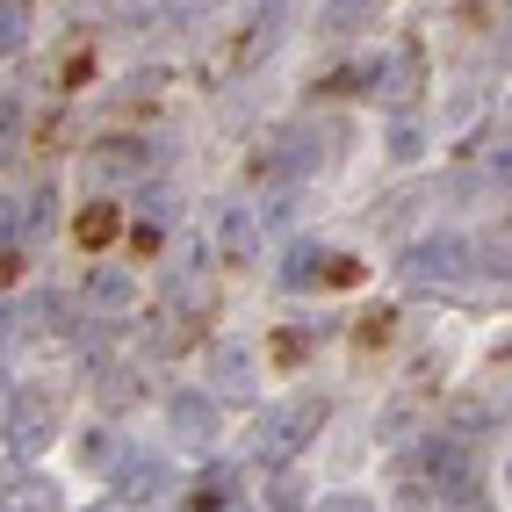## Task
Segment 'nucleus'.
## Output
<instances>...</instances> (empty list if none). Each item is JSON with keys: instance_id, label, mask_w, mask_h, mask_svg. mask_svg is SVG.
I'll return each instance as SVG.
<instances>
[{"instance_id": "obj_9", "label": "nucleus", "mask_w": 512, "mask_h": 512, "mask_svg": "<svg viewBox=\"0 0 512 512\" xmlns=\"http://www.w3.org/2000/svg\"><path fill=\"white\" fill-rule=\"evenodd\" d=\"M166 426H174L181 448H210V440H217V397L174 390V397H166Z\"/></svg>"}, {"instance_id": "obj_25", "label": "nucleus", "mask_w": 512, "mask_h": 512, "mask_svg": "<svg viewBox=\"0 0 512 512\" xmlns=\"http://www.w3.org/2000/svg\"><path fill=\"white\" fill-rule=\"evenodd\" d=\"M80 462H109V433H101V426L80 440Z\"/></svg>"}, {"instance_id": "obj_4", "label": "nucleus", "mask_w": 512, "mask_h": 512, "mask_svg": "<svg viewBox=\"0 0 512 512\" xmlns=\"http://www.w3.org/2000/svg\"><path fill=\"white\" fill-rule=\"evenodd\" d=\"M426 476H433V498H448V505H476V462L462 455V440L448 433V440H433L426 448Z\"/></svg>"}, {"instance_id": "obj_27", "label": "nucleus", "mask_w": 512, "mask_h": 512, "mask_svg": "<svg viewBox=\"0 0 512 512\" xmlns=\"http://www.w3.org/2000/svg\"><path fill=\"white\" fill-rule=\"evenodd\" d=\"M94 512H116V505H94Z\"/></svg>"}, {"instance_id": "obj_10", "label": "nucleus", "mask_w": 512, "mask_h": 512, "mask_svg": "<svg viewBox=\"0 0 512 512\" xmlns=\"http://www.w3.org/2000/svg\"><path fill=\"white\" fill-rule=\"evenodd\" d=\"M368 87L383 94V101H397V109H404V101L419 94V51H412V44H397L383 65H368Z\"/></svg>"}, {"instance_id": "obj_2", "label": "nucleus", "mask_w": 512, "mask_h": 512, "mask_svg": "<svg viewBox=\"0 0 512 512\" xmlns=\"http://www.w3.org/2000/svg\"><path fill=\"white\" fill-rule=\"evenodd\" d=\"M469 267H476V246L455 238V231H440V238H419V246L397 260V275L412 282V289H448V282L469 275Z\"/></svg>"}, {"instance_id": "obj_16", "label": "nucleus", "mask_w": 512, "mask_h": 512, "mask_svg": "<svg viewBox=\"0 0 512 512\" xmlns=\"http://www.w3.org/2000/svg\"><path fill=\"white\" fill-rule=\"evenodd\" d=\"M94 166H101V174H138L145 152H138V138H109V145L94 152Z\"/></svg>"}, {"instance_id": "obj_21", "label": "nucleus", "mask_w": 512, "mask_h": 512, "mask_svg": "<svg viewBox=\"0 0 512 512\" xmlns=\"http://www.w3.org/2000/svg\"><path fill=\"white\" fill-rule=\"evenodd\" d=\"M138 397V383H130V368H109L101 375V404H130Z\"/></svg>"}, {"instance_id": "obj_22", "label": "nucleus", "mask_w": 512, "mask_h": 512, "mask_svg": "<svg viewBox=\"0 0 512 512\" xmlns=\"http://www.w3.org/2000/svg\"><path fill=\"white\" fill-rule=\"evenodd\" d=\"M15 238H22V202L0 195V246H15Z\"/></svg>"}, {"instance_id": "obj_12", "label": "nucleus", "mask_w": 512, "mask_h": 512, "mask_svg": "<svg viewBox=\"0 0 512 512\" xmlns=\"http://www.w3.org/2000/svg\"><path fill=\"white\" fill-rule=\"evenodd\" d=\"M166 311H174V318H202V311H210V282H202L195 267H174V275H166Z\"/></svg>"}, {"instance_id": "obj_3", "label": "nucleus", "mask_w": 512, "mask_h": 512, "mask_svg": "<svg viewBox=\"0 0 512 512\" xmlns=\"http://www.w3.org/2000/svg\"><path fill=\"white\" fill-rule=\"evenodd\" d=\"M80 303H87V318H101V325H123V318H138L145 282L130 275V267H94V275H87V289H80Z\"/></svg>"}, {"instance_id": "obj_23", "label": "nucleus", "mask_w": 512, "mask_h": 512, "mask_svg": "<svg viewBox=\"0 0 512 512\" xmlns=\"http://www.w3.org/2000/svg\"><path fill=\"white\" fill-rule=\"evenodd\" d=\"M311 512H368V498H361V491H332V498H318Z\"/></svg>"}, {"instance_id": "obj_7", "label": "nucleus", "mask_w": 512, "mask_h": 512, "mask_svg": "<svg viewBox=\"0 0 512 512\" xmlns=\"http://www.w3.org/2000/svg\"><path fill=\"white\" fill-rule=\"evenodd\" d=\"M58 440V404L37 390V397H22L15 404V419H8V448H15V462H29V455H44Z\"/></svg>"}, {"instance_id": "obj_28", "label": "nucleus", "mask_w": 512, "mask_h": 512, "mask_svg": "<svg viewBox=\"0 0 512 512\" xmlns=\"http://www.w3.org/2000/svg\"><path fill=\"white\" fill-rule=\"evenodd\" d=\"M505 476H512V469H505Z\"/></svg>"}, {"instance_id": "obj_26", "label": "nucleus", "mask_w": 512, "mask_h": 512, "mask_svg": "<svg viewBox=\"0 0 512 512\" xmlns=\"http://www.w3.org/2000/svg\"><path fill=\"white\" fill-rule=\"evenodd\" d=\"M123 8H130V15H159V8H166V0H123Z\"/></svg>"}, {"instance_id": "obj_8", "label": "nucleus", "mask_w": 512, "mask_h": 512, "mask_svg": "<svg viewBox=\"0 0 512 512\" xmlns=\"http://www.w3.org/2000/svg\"><path fill=\"white\" fill-rule=\"evenodd\" d=\"M166 491H174V462H166V455H123L116 462V498L123 505H152Z\"/></svg>"}, {"instance_id": "obj_20", "label": "nucleus", "mask_w": 512, "mask_h": 512, "mask_svg": "<svg viewBox=\"0 0 512 512\" xmlns=\"http://www.w3.org/2000/svg\"><path fill=\"white\" fill-rule=\"evenodd\" d=\"M476 260L491 267V275H505L512 282V231H498V238H484V246H476Z\"/></svg>"}, {"instance_id": "obj_14", "label": "nucleus", "mask_w": 512, "mask_h": 512, "mask_svg": "<svg viewBox=\"0 0 512 512\" xmlns=\"http://www.w3.org/2000/svg\"><path fill=\"white\" fill-rule=\"evenodd\" d=\"M29 0H0V58H15L22 44H29Z\"/></svg>"}, {"instance_id": "obj_1", "label": "nucleus", "mask_w": 512, "mask_h": 512, "mask_svg": "<svg viewBox=\"0 0 512 512\" xmlns=\"http://www.w3.org/2000/svg\"><path fill=\"white\" fill-rule=\"evenodd\" d=\"M318 426H325V397H282V404H267V412L253 419V455L260 462H296L303 448L318 440Z\"/></svg>"}, {"instance_id": "obj_5", "label": "nucleus", "mask_w": 512, "mask_h": 512, "mask_svg": "<svg viewBox=\"0 0 512 512\" xmlns=\"http://www.w3.org/2000/svg\"><path fill=\"white\" fill-rule=\"evenodd\" d=\"M210 383H217V397H260V354L246 347V339H217L210 347Z\"/></svg>"}, {"instance_id": "obj_17", "label": "nucleus", "mask_w": 512, "mask_h": 512, "mask_svg": "<svg viewBox=\"0 0 512 512\" xmlns=\"http://www.w3.org/2000/svg\"><path fill=\"white\" fill-rule=\"evenodd\" d=\"M419 152H426V130H419V116H397V123H390V159H397V166H412Z\"/></svg>"}, {"instance_id": "obj_24", "label": "nucleus", "mask_w": 512, "mask_h": 512, "mask_svg": "<svg viewBox=\"0 0 512 512\" xmlns=\"http://www.w3.org/2000/svg\"><path fill=\"white\" fill-rule=\"evenodd\" d=\"M491 181H505V188H512V138H505V145H491Z\"/></svg>"}, {"instance_id": "obj_18", "label": "nucleus", "mask_w": 512, "mask_h": 512, "mask_svg": "<svg viewBox=\"0 0 512 512\" xmlns=\"http://www.w3.org/2000/svg\"><path fill=\"white\" fill-rule=\"evenodd\" d=\"M325 260H332L325 246H296V253H289V267H282V282H296V289H303V282H318V275H332Z\"/></svg>"}, {"instance_id": "obj_11", "label": "nucleus", "mask_w": 512, "mask_h": 512, "mask_svg": "<svg viewBox=\"0 0 512 512\" xmlns=\"http://www.w3.org/2000/svg\"><path fill=\"white\" fill-rule=\"evenodd\" d=\"M217 253L224 260H253L260 253V217L246 210V202H231V210L217 217Z\"/></svg>"}, {"instance_id": "obj_19", "label": "nucleus", "mask_w": 512, "mask_h": 512, "mask_svg": "<svg viewBox=\"0 0 512 512\" xmlns=\"http://www.w3.org/2000/svg\"><path fill=\"white\" fill-rule=\"evenodd\" d=\"M231 491H238V469H224V462L195 476V505H231Z\"/></svg>"}, {"instance_id": "obj_15", "label": "nucleus", "mask_w": 512, "mask_h": 512, "mask_svg": "<svg viewBox=\"0 0 512 512\" xmlns=\"http://www.w3.org/2000/svg\"><path fill=\"white\" fill-rule=\"evenodd\" d=\"M8 512H58V484L51 476H22V484L8 491Z\"/></svg>"}, {"instance_id": "obj_13", "label": "nucleus", "mask_w": 512, "mask_h": 512, "mask_svg": "<svg viewBox=\"0 0 512 512\" xmlns=\"http://www.w3.org/2000/svg\"><path fill=\"white\" fill-rule=\"evenodd\" d=\"M375 8H383V0H325L318 22H325V37H354V29L375 22Z\"/></svg>"}, {"instance_id": "obj_6", "label": "nucleus", "mask_w": 512, "mask_h": 512, "mask_svg": "<svg viewBox=\"0 0 512 512\" xmlns=\"http://www.w3.org/2000/svg\"><path fill=\"white\" fill-rule=\"evenodd\" d=\"M318 166V138L311 130H275L260 152H253V174H275V181H303Z\"/></svg>"}]
</instances>
